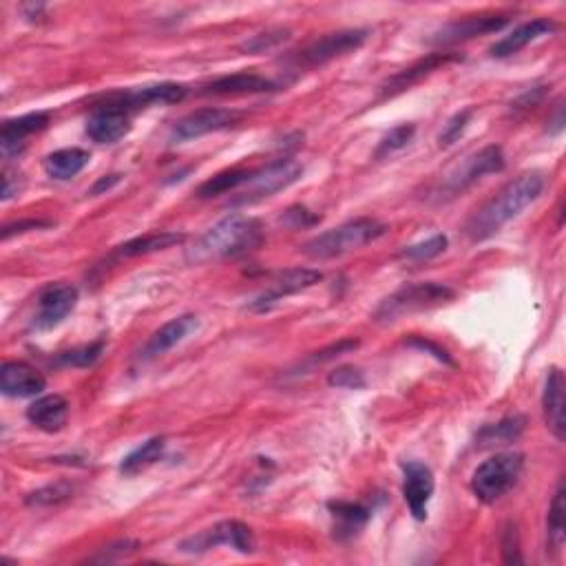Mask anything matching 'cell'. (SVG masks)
<instances>
[{"instance_id": "6da1fadb", "label": "cell", "mask_w": 566, "mask_h": 566, "mask_svg": "<svg viewBox=\"0 0 566 566\" xmlns=\"http://www.w3.org/2000/svg\"><path fill=\"white\" fill-rule=\"evenodd\" d=\"M544 191V177L538 171H527L516 180L505 184L489 202L471 215L465 233L471 241H485L494 237L498 230L518 217L524 208L531 206Z\"/></svg>"}, {"instance_id": "7a4b0ae2", "label": "cell", "mask_w": 566, "mask_h": 566, "mask_svg": "<svg viewBox=\"0 0 566 566\" xmlns=\"http://www.w3.org/2000/svg\"><path fill=\"white\" fill-rule=\"evenodd\" d=\"M261 241H264V228L259 219L228 215L195 239V244L186 250V261L191 266H202L219 259L239 257L259 248Z\"/></svg>"}, {"instance_id": "3957f363", "label": "cell", "mask_w": 566, "mask_h": 566, "mask_svg": "<svg viewBox=\"0 0 566 566\" xmlns=\"http://www.w3.org/2000/svg\"><path fill=\"white\" fill-rule=\"evenodd\" d=\"M385 233H387V226L381 224L379 219H372V217L352 219V222H345L337 228H330L326 230V233L310 239L308 244H303L301 253L308 255L310 259L343 257L348 253H354V250L372 244V241L376 239H381Z\"/></svg>"}, {"instance_id": "277c9868", "label": "cell", "mask_w": 566, "mask_h": 566, "mask_svg": "<svg viewBox=\"0 0 566 566\" xmlns=\"http://www.w3.org/2000/svg\"><path fill=\"white\" fill-rule=\"evenodd\" d=\"M456 297V292L445 286V283L436 281H423V283H407L394 295L381 301V306L374 312L376 323H396L410 314L434 310L438 306H445Z\"/></svg>"}, {"instance_id": "5b68a950", "label": "cell", "mask_w": 566, "mask_h": 566, "mask_svg": "<svg viewBox=\"0 0 566 566\" xmlns=\"http://www.w3.org/2000/svg\"><path fill=\"white\" fill-rule=\"evenodd\" d=\"M524 469V456L518 452H502L491 456L485 463L478 465L471 478V491L474 496L485 502V505H494L502 496L518 485Z\"/></svg>"}, {"instance_id": "8992f818", "label": "cell", "mask_w": 566, "mask_h": 566, "mask_svg": "<svg viewBox=\"0 0 566 566\" xmlns=\"http://www.w3.org/2000/svg\"><path fill=\"white\" fill-rule=\"evenodd\" d=\"M370 31L368 29H343L334 31V34L323 36L319 40H314L306 49L292 54L286 62L295 71H306V69H317L328 65V62L343 58L352 54V51L361 49L368 43Z\"/></svg>"}, {"instance_id": "52a82bcc", "label": "cell", "mask_w": 566, "mask_h": 566, "mask_svg": "<svg viewBox=\"0 0 566 566\" xmlns=\"http://www.w3.org/2000/svg\"><path fill=\"white\" fill-rule=\"evenodd\" d=\"M502 169H505V153H502L500 146L489 144L485 149L465 157L458 166H454V169L445 175V180L440 182L438 195L440 199H452L458 193L467 191L469 186H474L485 175L500 173Z\"/></svg>"}, {"instance_id": "ba28073f", "label": "cell", "mask_w": 566, "mask_h": 566, "mask_svg": "<svg viewBox=\"0 0 566 566\" xmlns=\"http://www.w3.org/2000/svg\"><path fill=\"white\" fill-rule=\"evenodd\" d=\"M303 175V166L292 160V157H283V160H275L261 169L250 171L248 182L244 184L246 191L235 199V206L241 204H255L261 199L277 195L281 191H286L292 184H297Z\"/></svg>"}, {"instance_id": "9c48e42d", "label": "cell", "mask_w": 566, "mask_h": 566, "mask_svg": "<svg viewBox=\"0 0 566 566\" xmlns=\"http://www.w3.org/2000/svg\"><path fill=\"white\" fill-rule=\"evenodd\" d=\"M217 547H230L239 553H253L255 551V538L248 524L239 520H224L217 522L215 527L204 529L195 533V536L180 542L182 553H206Z\"/></svg>"}, {"instance_id": "30bf717a", "label": "cell", "mask_w": 566, "mask_h": 566, "mask_svg": "<svg viewBox=\"0 0 566 566\" xmlns=\"http://www.w3.org/2000/svg\"><path fill=\"white\" fill-rule=\"evenodd\" d=\"M509 25L507 14H487V16H469L454 20V23H447L445 27H440L432 38L427 40L429 45L436 47H449L458 43H467V40H474L478 36L496 34V31L505 29Z\"/></svg>"}, {"instance_id": "8fae6325", "label": "cell", "mask_w": 566, "mask_h": 566, "mask_svg": "<svg viewBox=\"0 0 566 566\" xmlns=\"http://www.w3.org/2000/svg\"><path fill=\"white\" fill-rule=\"evenodd\" d=\"M78 306V288L71 286V283H49V286L40 292L38 297V312L34 317V326L36 330H51L60 326L69 314L73 312V308Z\"/></svg>"}, {"instance_id": "7c38bea8", "label": "cell", "mask_w": 566, "mask_h": 566, "mask_svg": "<svg viewBox=\"0 0 566 566\" xmlns=\"http://www.w3.org/2000/svg\"><path fill=\"white\" fill-rule=\"evenodd\" d=\"M321 279H323L321 272L312 268H290L286 272H279L275 281H272L259 297L250 301L248 308L253 312H268L272 306H277L281 299L317 286Z\"/></svg>"}, {"instance_id": "4fadbf2b", "label": "cell", "mask_w": 566, "mask_h": 566, "mask_svg": "<svg viewBox=\"0 0 566 566\" xmlns=\"http://www.w3.org/2000/svg\"><path fill=\"white\" fill-rule=\"evenodd\" d=\"M184 98H186V87L177 85V82H160V85L111 93V96H104V102L115 104V107L131 113L146 107H155V104H177Z\"/></svg>"}, {"instance_id": "5bb4252c", "label": "cell", "mask_w": 566, "mask_h": 566, "mask_svg": "<svg viewBox=\"0 0 566 566\" xmlns=\"http://www.w3.org/2000/svg\"><path fill=\"white\" fill-rule=\"evenodd\" d=\"M239 120L237 111H228V109H199L184 115V118L173 127V142H191L202 138V135L208 133H217L224 131L228 127H233Z\"/></svg>"}, {"instance_id": "9a60e30c", "label": "cell", "mask_w": 566, "mask_h": 566, "mask_svg": "<svg viewBox=\"0 0 566 566\" xmlns=\"http://www.w3.org/2000/svg\"><path fill=\"white\" fill-rule=\"evenodd\" d=\"M458 60H463V56L460 54H454V51H436V54H429L425 58H421L418 62H414L412 67H407L403 71H398L396 76H392L390 80L385 82V85L381 87V98L387 100V98H396L398 93H405V91H410L414 85H418V82L425 80L427 76H432L434 71L438 69H443L447 65H452V62H458Z\"/></svg>"}, {"instance_id": "2e32d148", "label": "cell", "mask_w": 566, "mask_h": 566, "mask_svg": "<svg viewBox=\"0 0 566 566\" xmlns=\"http://www.w3.org/2000/svg\"><path fill=\"white\" fill-rule=\"evenodd\" d=\"M434 487V474L425 463L412 460L403 465V498L416 520L427 518V505L434 496Z\"/></svg>"}, {"instance_id": "e0dca14e", "label": "cell", "mask_w": 566, "mask_h": 566, "mask_svg": "<svg viewBox=\"0 0 566 566\" xmlns=\"http://www.w3.org/2000/svg\"><path fill=\"white\" fill-rule=\"evenodd\" d=\"M131 131V113L115 104H98L87 120V135L98 144H115Z\"/></svg>"}, {"instance_id": "ac0fdd59", "label": "cell", "mask_w": 566, "mask_h": 566, "mask_svg": "<svg viewBox=\"0 0 566 566\" xmlns=\"http://www.w3.org/2000/svg\"><path fill=\"white\" fill-rule=\"evenodd\" d=\"M47 379L34 365L25 361H7L0 368V390L12 398H36L45 392Z\"/></svg>"}, {"instance_id": "d6986e66", "label": "cell", "mask_w": 566, "mask_h": 566, "mask_svg": "<svg viewBox=\"0 0 566 566\" xmlns=\"http://www.w3.org/2000/svg\"><path fill=\"white\" fill-rule=\"evenodd\" d=\"M47 124H49V113L45 111L27 113L14 120H5L3 129H0V155H3L5 160H12V157L20 155L27 149L25 140L29 135L47 129Z\"/></svg>"}, {"instance_id": "ffe728a7", "label": "cell", "mask_w": 566, "mask_h": 566, "mask_svg": "<svg viewBox=\"0 0 566 566\" xmlns=\"http://www.w3.org/2000/svg\"><path fill=\"white\" fill-rule=\"evenodd\" d=\"M197 328H199V319L195 314H180V317L171 319L169 323H164L160 330L153 332V337L146 341L144 350L140 352V359L142 361L157 359V356L166 354L169 350H173L175 345L186 341Z\"/></svg>"}, {"instance_id": "44dd1931", "label": "cell", "mask_w": 566, "mask_h": 566, "mask_svg": "<svg viewBox=\"0 0 566 566\" xmlns=\"http://www.w3.org/2000/svg\"><path fill=\"white\" fill-rule=\"evenodd\" d=\"M564 374L558 368H551L547 383H544L542 407L544 421L558 440L566 438V421H564Z\"/></svg>"}, {"instance_id": "7402d4cb", "label": "cell", "mask_w": 566, "mask_h": 566, "mask_svg": "<svg viewBox=\"0 0 566 566\" xmlns=\"http://www.w3.org/2000/svg\"><path fill=\"white\" fill-rule=\"evenodd\" d=\"M27 418L31 425H36L38 429H43V432L47 434L60 432V429L67 425V418H69L67 398H62L58 394L40 396L29 405Z\"/></svg>"}, {"instance_id": "603a6c76", "label": "cell", "mask_w": 566, "mask_h": 566, "mask_svg": "<svg viewBox=\"0 0 566 566\" xmlns=\"http://www.w3.org/2000/svg\"><path fill=\"white\" fill-rule=\"evenodd\" d=\"M555 31V23L547 18H536L531 23H524L518 29H513L509 36H505L502 40L489 49V54L494 58H509L516 56L518 51H522L527 45H531L533 40H538L547 34H553Z\"/></svg>"}, {"instance_id": "cb8c5ba5", "label": "cell", "mask_w": 566, "mask_h": 566, "mask_svg": "<svg viewBox=\"0 0 566 566\" xmlns=\"http://www.w3.org/2000/svg\"><path fill=\"white\" fill-rule=\"evenodd\" d=\"M275 89V82H270L257 73H233V76H222L204 87V96H250V93H266Z\"/></svg>"}, {"instance_id": "d4e9b609", "label": "cell", "mask_w": 566, "mask_h": 566, "mask_svg": "<svg viewBox=\"0 0 566 566\" xmlns=\"http://www.w3.org/2000/svg\"><path fill=\"white\" fill-rule=\"evenodd\" d=\"M186 235L182 233H173V230H160V233H151L144 237H135L127 244L118 246L115 250V257L120 259H129V257H142V255H151V253H160V250H169L173 246L184 244Z\"/></svg>"}, {"instance_id": "484cf974", "label": "cell", "mask_w": 566, "mask_h": 566, "mask_svg": "<svg viewBox=\"0 0 566 566\" xmlns=\"http://www.w3.org/2000/svg\"><path fill=\"white\" fill-rule=\"evenodd\" d=\"M89 160H91L89 151L78 149V146H71V149H60L45 157V173L49 177H54V180L65 182L85 171Z\"/></svg>"}, {"instance_id": "4316f807", "label": "cell", "mask_w": 566, "mask_h": 566, "mask_svg": "<svg viewBox=\"0 0 566 566\" xmlns=\"http://www.w3.org/2000/svg\"><path fill=\"white\" fill-rule=\"evenodd\" d=\"M330 511L334 520H337V536L341 540L354 538L365 527V522L370 520V511L363 505H356V502H330Z\"/></svg>"}, {"instance_id": "83f0119b", "label": "cell", "mask_w": 566, "mask_h": 566, "mask_svg": "<svg viewBox=\"0 0 566 566\" xmlns=\"http://www.w3.org/2000/svg\"><path fill=\"white\" fill-rule=\"evenodd\" d=\"M524 432V418L522 416H507L502 418L496 425H487L478 434V445L480 447H500L509 445L513 440H518Z\"/></svg>"}, {"instance_id": "f1b7e54d", "label": "cell", "mask_w": 566, "mask_h": 566, "mask_svg": "<svg viewBox=\"0 0 566 566\" xmlns=\"http://www.w3.org/2000/svg\"><path fill=\"white\" fill-rule=\"evenodd\" d=\"M164 447H166V440L162 436H155L151 440H146L142 447H138V449H135V452H131L127 458L122 460L120 471H122L124 476L140 474V471L149 469L151 465H155L157 460L162 458Z\"/></svg>"}, {"instance_id": "f546056e", "label": "cell", "mask_w": 566, "mask_h": 566, "mask_svg": "<svg viewBox=\"0 0 566 566\" xmlns=\"http://www.w3.org/2000/svg\"><path fill=\"white\" fill-rule=\"evenodd\" d=\"M564 516H566V491H564V482H560V487L555 491L553 502L549 507V520H547V538H549V549L553 553H560L564 547V538H566Z\"/></svg>"}, {"instance_id": "4dcf8cb0", "label": "cell", "mask_w": 566, "mask_h": 566, "mask_svg": "<svg viewBox=\"0 0 566 566\" xmlns=\"http://www.w3.org/2000/svg\"><path fill=\"white\" fill-rule=\"evenodd\" d=\"M248 177H250V171H244V169L224 171V173L211 177V180H206L202 186H199L197 195L202 199H211V197H217V195L237 191V188H241L248 182Z\"/></svg>"}, {"instance_id": "1f68e13d", "label": "cell", "mask_w": 566, "mask_h": 566, "mask_svg": "<svg viewBox=\"0 0 566 566\" xmlns=\"http://www.w3.org/2000/svg\"><path fill=\"white\" fill-rule=\"evenodd\" d=\"M71 496H73L71 482L58 480V482H51V485H47V487H40L36 491H31L25 502L29 507H54V505H60V502L69 500Z\"/></svg>"}, {"instance_id": "d6a6232c", "label": "cell", "mask_w": 566, "mask_h": 566, "mask_svg": "<svg viewBox=\"0 0 566 566\" xmlns=\"http://www.w3.org/2000/svg\"><path fill=\"white\" fill-rule=\"evenodd\" d=\"M449 239L445 235H434L429 237L427 241H421V244H414V246H407L401 257L407 261H416V264H421V261H429L438 255H443L447 250Z\"/></svg>"}, {"instance_id": "836d02e7", "label": "cell", "mask_w": 566, "mask_h": 566, "mask_svg": "<svg viewBox=\"0 0 566 566\" xmlns=\"http://www.w3.org/2000/svg\"><path fill=\"white\" fill-rule=\"evenodd\" d=\"M288 38H290L288 29H283V27L268 29V31H264V34H257L250 40H246V43L241 45V51L257 56V54H264V51H270V49L279 47L281 43H286Z\"/></svg>"}, {"instance_id": "e575fe53", "label": "cell", "mask_w": 566, "mask_h": 566, "mask_svg": "<svg viewBox=\"0 0 566 566\" xmlns=\"http://www.w3.org/2000/svg\"><path fill=\"white\" fill-rule=\"evenodd\" d=\"M356 348H359V341H356V339H341L339 343L328 345V348H323V350H319V352H312V354L308 356V359L299 365V370H301V368H303V370H312V368H317V365L330 363V361L337 359V356L348 354V352H352V350H356Z\"/></svg>"}, {"instance_id": "d590c367", "label": "cell", "mask_w": 566, "mask_h": 566, "mask_svg": "<svg viewBox=\"0 0 566 566\" xmlns=\"http://www.w3.org/2000/svg\"><path fill=\"white\" fill-rule=\"evenodd\" d=\"M102 352H104V341L100 339L96 343L82 345V348L60 354V363L73 365V368H89V365H93L100 359Z\"/></svg>"}, {"instance_id": "8d00e7d4", "label": "cell", "mask_w": 566, "mask_h": 566, "mask_svg": "<svg viewBox=\"0 0 566 566\" xmlns=\"http://www.w3.org/2000/svg\"><path fill=\"white\" fill-rule=\"evenodd\" d=\"M138 549H140V542H138V540L124 538V540H118V542L109 544V547L100 549V553H98V555H93V558H89V562H93V564H109V562H118V560L129 558V555H133V553L138 551Z\"/></svg>"}, {"instance_id": "74e56055", "label": "cell", "mask_w": 566, "mask_h": 566, "mask_svg": "<svg viewBox=\"0 0 566 566\" xmlns=\"http://www.w3.org/2000/svg\"><path fill=\"white\" fill-rule=\"evenodd\" d=\"M471 118H474V109H463V111H458L456 115H452V118H449L447 124L443 127V131H440V135H438V144L440 146H452L460 138V135L465 133Z\"/></svg>"}, {"instance_id": "f35d334b", "label": "cell", "mask_w": 566, "mask_h": 566, "mask_svg": "<svg viewBox=\"0 0 566 566\" xmlns=\"http://www.w3.org/2000/svg\"><path fill=\"white\" fill-rule=\"evenodd\" d=\"M414 131H416L414 124H401V127L392 129L381 140L379 149H376V157H383V155H390L394 151H401L403 146L410 144V140L414 138Z\"/></svg>"}, {"instance_id": "ab89813d", "label": "cell", "mask_w": 566, "mask_h": 566, "mask_svg": "<svg viewBox=\"0 0 566 566\" xmlns=\"http://www.w3.org/2000/svg\"><path fill=\"white\" fill-rule=\"evenodd\" d=\"M328 383L332 387H341V390H363L365 376H363L361 370L350 368V365H343V368H337L334 372H330Z\"/></svg>"}, {"instance_id": "60d3db41", "label": "cell", "mask_w": 566, "mask_h": 566, "mask_svg": "<svg viewBox=\"0 0 566 566\" xmlns=\"http://www.w3.org/2000/svg\"><path fill=\"white\" fill-rule=\"evenodd\" d=\"M502 555H505V560L507 564H518L522 562L520 558V549H518V531L513 524H509L507 531H505V540H502Z\"/></svg>"}, {"instance_id": "b9f144b4", "label": "cell", "mask_w": 566, "mask_h": 566, "mask_svg": "<svg viewBox=\"0 0 566 566\" xmlns=\"http://www.w3.org/2000/svg\"><path fill=\"white\" fill-rule=\"evenodd\" d=\"M51 222H43V219H25V222H16L9 224L3 228V239H12L14 235H23L29 233V230H40V228H49Z\"/></svg>"}, {"instance_id": "7bdbcfd3", "label": "cell", "mask_w": 566, "mask_h": 566, "mask_svg": "<svg viewBox=\"0 0 566 566\" xmlns=\"http://www.w3.org/2000/svg\"><path fill=\"white\" fill-rule=\"evenodd\" d=\"M410 345H412V348L423 350V352H432L438 361H443V363H447V365H454L452 356H449L443 348H438V345L432 343V341L421 339V337H414V339H410Z\"/></svg>"}, {"instance_id": "ee69618b", "label": "cell", "mask_w": 566, "mask_h": 566, "mask_svg": "<svg viewBox=\"0 0 566 566\" xmlns=\"http://www.w3.org/2000/svg\"><path fill=\"white\" fill-rule=\"evenodd\" d=\"M20 188H23L20 175L12 173V171H5L3 173V202H7V199H12L14 195H18Z\"/></svg>"}, {"instance_id": "f6af8a7d", "label": "cell", "mask_w": 566, "mask_h": 566, "mask_svg": "<svg viewBox=\"0 0 566 566\" xmlns=\"http://www.w3.org/2000/svg\"><path fill=\"white\" fill-rule=\"evenodd\" d=\"M120 180H122V175H118V173H115V175H104L102 180L96 182V186L91 188V195H100V193H104V191H111V188H113L115 184H118Z\"/></svg>"}]
</instances>
